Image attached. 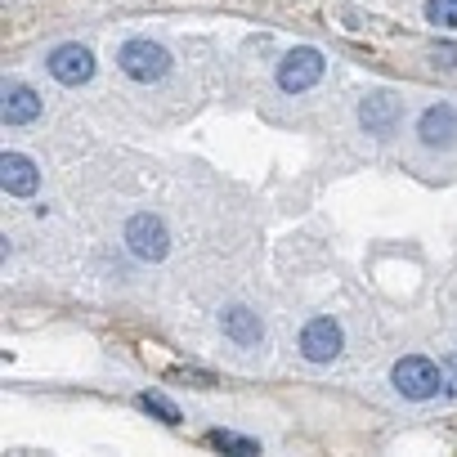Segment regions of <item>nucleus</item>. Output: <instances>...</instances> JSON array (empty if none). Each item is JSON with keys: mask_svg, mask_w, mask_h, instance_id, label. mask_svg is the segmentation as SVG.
I'll return each instance as SVG.
<instances>
[{"mask_svg": "<svg viewBox=\"0 0 457 457\" xmlns=\"http://www.w3.org/2000/svg\"><path fill=\"white\" fill-rule=\"evenodd\" d=\"M206 439H211V448H220V453H234V457H256V453H261V444H256V439L234 435V430H211Z\"/></svg>", "mask_w": 457, "mask_h": 457, "instance_id": "obj_12", "label": "nucleus"}, {"mask_svg": "<svg viewBox=\"0 0 457 457\" xmlns=\"http://www.w3.org/2000/svg\"><path fill=\"white\" fill-rule=\"evenodd\" d=\"M301 354L310 363H332L341 354V328H337V319H310L305 332H301Z\"/></svg>", "mask_w": 457, "mask_h": 457, "instance_id": "obj_6", "label": "nucleus"}, {"mask_svg": "<svg viewBox=\"0 0 457 457\" xmlns=\"http://www.w3.org/2000/svg\"><path fill=\"white\" fill-rule=\"evenodd\" d=\"M50 77L63 81V86H86V81L95 77V54H90L86 46L68 41V46H59V50L50 54Z\"/></svg>", "mask_w": 457, "mask_h": 457, "instance_id": "obj_5", "label": "nucleus"}, {"mask_svg": "<svg viewBox=\"0 0 457 457\" xmlns=\"http://www.w3.org/2000/svg\"><path fill=\"white\" fill-rule=\"evenodd\" d=\"M444 395H453V399H457V359H448V363H444Z\"/></svg>", "mask_w": 457, "mask_h": 457, "instance_id": "obj_15", "label": "nucleus"}, {"mask_svg": "<svg viewBox=\"0 0 457 457\" xmlns=\"http://www.w3.org/2000/svg\"><path fill=\"white\" fill-rule=\"evenodd\" d=\"M323 54L319 50H310V46H296L283 63H278V90L283 95H301V90H310V86H319L323 81Z\"/></svg>", "mask_w": 457, "mask_h": 457, "instance_id": "obj_3", "label": "nucleus"}, {"mask_svg": "<svg viewBox=\"0 0 457 457\" xmlns=\"http://www.w3.org/2000/svg\"><path fill=\"white\" fill-rule=\"evenodd\" d=\"M417 139L426 148H453L457 144V108H448V104L426 108L421 121H417Z\"/></svg>", "mask_w": 457, "mask_h": 457, "instance_id": "obj_7", "label": "nucleus"}, {"mask_svg": "<svg viewBox=\"0 0 457 457\" xmlns=\"http://www.w3.org/2000/svg\"><path fill=\"white\" fill-rule=\"evenodd\" d=\"M117 63H121V72H126L130 81H139V86L162 81V77L170 72V54H166L157 41H144V37L126 41V46H121V54H117Z\"/></svg>", "mask_w": 457, "mask_h": 457, "instance_id": "obj_2", "label": "nucleus"}, {"mask_svg": "<svg viewBox=\"0 0 457 457\" xmlns=\"http://www.w3.org/2000/svg\"><path fill=\"white\" fill-rule=\"evenodd\" d=\"M426 19L435 28H457V0H426Z\"/></svg>", "mask_w": 457, "mask_h": 457, "instance_id": "obj_14", "label": "nucleus"}, {"mask_svg": "<svg viewBox=\"0 0 457 457\" xmlns=\"http://www.w3.org/2000/svg\"><path fill=\"white\" fill-rule=\"evenodd\" d=\"M139 408H144V412H153V417H157V421H166V426H179V408H175L166 395H157V390H144V395H139Z\"/></svg>", "mask_w": 457, "mask_h": 457, "instance_id": "obj_13", "label": "nucleus"}, {"mask_svg": "<svg viewBox=\"0 0 457 457\" xmlns=\"http://www.w3.org/2000/svg\"><path fill=\"white\" fill-rule=\"evenodd\" d=\"M0 184H5V193H14V197H32L41 188V170L32 166V157L5 153L0 157Z\"/></svg>", "mask_w": 457, "mask_h": 457, "instance_id": "obj_8", "label": "nucleus"}, {"mask_svg": "<svg viewBox=\"0 0 457 457\" xmlns=\"http://www.w3.org/2000/svg\"><path fill=\"white\" fill-rule=\"evenodd\" d=\"M126 247L139 256V261H162L170 252V234L157 215H130L126 224Z\"/></svg>", "mask_w": 457, "mask_h": 457, "instance_id": "obj_4", "label": "nucleus"}, {"mask_svg": "<svg viewBox=\"0 0 457 457\" xmlns=\"http://www.w3.org/2000/svg\"><path fill=\"white\" fill-rule=\"evenodd\" d=\"M390 381H395V390L403 399H417L421 403V399H435L444 390V368L430 363L426 354H408V359H399L390 368Z\"/></svg>", "mask_w": 457, "mask_h": 457, "instance_id": "obj_1", "label": "nucleus"}, {"mask_svg": "<svg viewBox=\"0 0 457 457\" xmlns=\"http://www.w3.org/2000/svg\"><path fill=\"white\" fill-rule=\"evenodd\" d=\"M220 328H224V337H228V341L243 345V350L261 345V337H265V328H261L256 310H247V305H228V310L220 314Z\"/></svg>", "mask_w": 457, "mask_h": 457, "instance_id": "obj_10", "label": "nucleus"}, {"mask_svg": "<svg viewBox=\"0 0 457 457\" xmlns=\"http://www.w3.org/2000/svg\"><path fill=\"white\" fill-rule=\"evenodd\" d=\"M37 117H41V95H37L32 86L10 81V86H5V126H28V121H37Z\"/></svg>", "mask_w": 457, "mask_h": 457, "instance_id": "obj_11", "label": "nucleus"}, {"mask_svg": "<svg viewBox=\"0 0 457 457\" xmlns=\"http://www.w3.org/2000/svg\"><path fill=\"white\" fill-rule=\"evenodd\" d=\"M359 126H363L368 135H390V130L399 126V99L386 95V90L368 95V99L359 104Z\"/></svg>", "mask_w": 457, "mask_h": 457, "instance_id": "obj_9", "label": "nucleus"}]
</instances>
